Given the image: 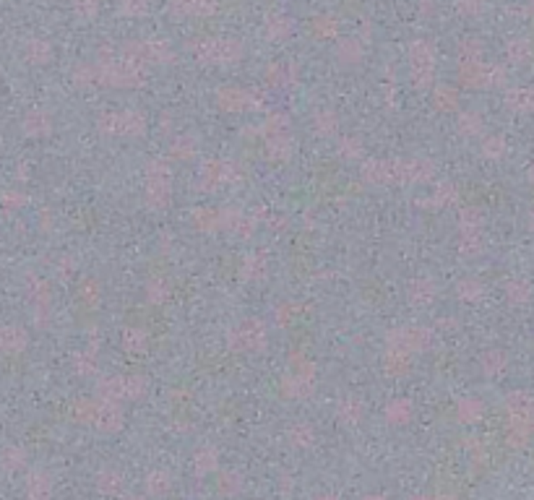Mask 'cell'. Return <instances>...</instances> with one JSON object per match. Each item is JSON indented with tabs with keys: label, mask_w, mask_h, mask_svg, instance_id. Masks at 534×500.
Instances as JSON below:
<instances>
[{
	"label": "cell",
	"mask_w": 534,
	"mask_h": 500,
	"mask_svg": "<svg viewBox=\"0 0 534 500\" xmlns=\"http://www.w3.org/2000/svg\"><path fill=\"white\" fill-rule=\"evenodd\" d=\"M71 79L78 86H97V63H78L71 71Z\"/></svg>",
	"instance_id": "cell-47"
},
{
	"label": "cell",
	"mask_w": 534,
	"mask_h": 500,
	"mask_svg": "<svg viewBox=\"0 0 534 500\" xmlns=\"http://www.w3.org/2000/svg\"><path fill=\"white\" fill-rule=\"evenodd\" d=\"M266 326L263 320L258 318H245L240 320L238 326L230 328L227 334V342L235 352H261L266 346Z\"/></svg>",
	"instance_id": "cell-5"
},
{
	"label": "cell",
	"mask_w": 534,
	"mask_h": 500,
	"mask_svg": "<svg viewBox=\"0 0 534 500\" xmlns=\"http://www.w3.org/2000/svg\"><path fill=\"white\" fill-rule=\"evenodd\" d=\"M268 273V261L261 253H248L240 261V276L245 282H261Z\"/></svg>",
	"instance_id": "cell-14"
},
{
	"label": "cell",
	"mask_w": 534,
	"mask_h": 500,
	"mask_svg": "<svg viewBox=\"0 0 534 500\" xmlns=\"http://www.w3.org/2000/svg\"><path fill=\"white\" fill-rule=\"evenodd\" d=\"M149 391V383L141 375H107L97 383V399L104 401H136L144 399Z\"/></svg>",
	"instance_id": "cell-1"
},
{
	"label": "cell",
	"mask_w": 534,
	"mask_h": 500,
	"mask_svg": "<svg viewBox=\"0 0 534 500\" xmlns=\"http://www.w3.org/2000/svg\"><path fill=\"white\" fill-rule=\"evenodd\" d=\"M29 495L34 498H50L53 495V477L47 472H34L29 474Z\"/></svg>",
	"instance_id": "cell-36"
},
{
	"label": "cell",
	"mask_w": 534,
	"mask_h": 500,
	"mask_svg": "<svg viewBox=\"0 0 534 500\" xmlns=\"http://www.w3.org/2000/svg\"><path fill=\"white\" fill-rule=\"evenodd\" d=\"M433 102L441 112H453L459 107V91L449 83H438V86H433Z\"/></svg>",
	"instance_id": "cell-27"
},
{
	"label": "cell",
	"mask_w": 534,
	"mask_h": 500,
	"mask_svg": "<svg viewBox=\"0 0 534 500\" xmlns=\"http://www.w3.org/2000/svg\"><path fill=\"white\" fill-rule=\"evenodd\" d=\"M144 177H146V188H172V167L165 159H151Z\"/></svg>",
	"instance_id": "cell-11"
},
{
	"label": "cell",
	"mask_w": 534,
	"mask_h": 500,
	"mask_svg": "<svg viewBox=\"0 0 534 500\" xmlns=\"http://www.w3.org/2000/svg\"><path fill=\"white\" fill-rule=\"evenodd\" d=\"M339 154L344 156V159H360V156H362V141H360L357 136H341Z\"/></svg>",
	"instance_id": "cell-54"
},
{
	"label": "cell",
	"mask_w": 534,
	"mask_h": 500,
	"mask_svg": "<svg viewBox=\"0 0 534 500\" xmlns=\"http://www.w3.org/2000/svg\"><path fill=\"white\" fill-rule=\"evenodd\" d=\"M55 271H57V276H60L63 282L74 279V276H76V261H74V258H60V261H57V266H55Z\"/></svg>",
	"instance_id": "cell-62"
},
{
	"label": "cell",
	"mask_w": 534,
	"mask_h": 500,
	"mask_svg": "<svg viewBox=\"0 0 534 500\" xmlns=\"http://www.w3.org/2000/svg\"><path fill=\"white\" fill-rule=\"evenodd\" d=\"M92 425L102 433H118L123 428V410L118 401L97 399V412H94Z\"/></svg>",
	"instance_id": "cell-9"
},
{
	"label": "cell",
	"mask_w": 534,
	"mask_h": 500,
	"mask_svg": "<svg viewBox=\"0 0 534 500\" xmlns=\"http://www.w3.org/2000/svg\"><path fill=\"white\" fill-rule=\"evenodd\" d=\"M456 292H459V297L464 302H477L479 297H482L485 287H482V282H479V279H464V282H459Z\"/></svg>",
	"instance_id": "cell-51"
},
{
	"label": "cell",
	"mask_w": 534,
	"mask_h": 500,
	"mask_svg": "<svg viewBox=\"0 0 534 500\" xmlns=\"http://www.w3.org/2000/svg\"><path fill=\"white\" fill-rule=\"evenodd\" d=\"M24 128H27L29 136H47V133L53 130V118H50L47 112H42V109H34V112L27 115Z\"/></svg>",
	"instance_id": "cell-29"
},
{
	"label": "cell",
	"mask_w": 534,
	"mask_h": 500,
	"mask_svg": "<svg viewBox=\"0 0 534 500\" xmlns=\"http://www.w3.org/2000/svg\"><path fill=\"white\" fill-rule=\"evenodd\" d=\"M506 295L514 305H526L532 300V284H529V279H514V282H508Z\"/></svg>",
	"instance_id": "cell-39"
},
{
	"label": "cell",
	"mask_w": 534,
	"mask_h": 500,
	"mask_svg": "<svg viewBox=\"0 0 534 500\" xmlns=\"http://www.w3.org/2000/svg\"><path fill=\"white\" fill-rule=\"evenodd\" d=\"M506 151H508L506 138L498 136V133H493V136L482 141V154L488 156V159H500V156H506Z\"/></svg>",
	"instance_id": "cell-49"
},
{
	"label": "cell",
	"mask_w": 534,
	"mask_h": 500,
	"mask_svg": "<svg viewBox=\"0 0 534 500\" xmlns=\"http://www.w3.org/2000/svg\"><path fill=\"white\" fill-rule=\"evenodd\" d=\"M8 346L11 349H24L27 346V334L16 328V331H8Z\"/></svg>",
	"instance_id": "cell-64"
},
{
	"label": "cell",
	"mask_w": 534,
	"mask_h": 500,
	"mask_svg": "<svg viewBox=\"0 0 534 500\" xmlns=\"http://www.w3.org/2000/svg\"><path fill=\"white\" fill-rule=\"evenodd\" d=\"M29 55H32V60H34V63H47V60H50V47L47 45H32Z\"/></svg>",
	"instance_id": "cell-63"
},
{
	"label": "cell",
	"mask_w": 534,
	"mask_h": 500,
	"mask_svg": "<svg viewBox=\"0 0 534 500\" xmlns=\"http://www.w3.org/2000/svg\"><path fill=\"white\" fill-rule=\"evenodd\" d=\"M94 412H97V399H78L71 404V417L78 422V425H92Z\"/></svg>",
	"instance_id": "cell-38"
},
{
	"label": "cell",
	"mask_w": 534,
	"mask_h": 500,
	"mask_svg": "<svg viewBox=\"0 0 534 500\" xmlns=\"http://www.w3.org/2000/svg\"><path fill=\"white\" fill-rule=\"evenodd\" d=\"M74 370L76 375H81V378H92L97 370H100V360L94 355L92 349H86V352H76L74 355Z\"/></svg>",
	"instance_id": "cell-33"
},
{
	"label": "cell",
	"mask_w": 534,
	"mask_h": 500,
	"mask_svg": "<svg viewBox=\"0 0 534 500\" xmlns=\"http://www.w3.org/2000/svg\"><path fill=\"white\" fill-rule=\"evenodd\" d=\"M263 79H266L268 86H274V89H287V86H292L297 81V65L295 63H285V60H279V63H271L263 73Z\"/></svg>",
	"instance_id": "cell-10"
},
{
	"label": "cell",
	"mask_w": 534,
	"mask_h": 500,
	"mask_svg": "<svg viewBox=\"0 0 534 500\" xmlns=\"http://www.w3.org/2000/svg\"><path fill=\"white\" fill-rule=\"evenodd\" d=\"M433 344V334L430 328L412 326V328H396L386 337V352H396V355L415 357L425 352L427 346Z\"/></svg>",
	"instance_id": "cell-3"
},
{
	"label": "cell",
	"mask_w": 534,
	"mask_h": 500,
	"mask_svg": "<svg viewBox=\"0 0 534 500\" xmlns=\"http://www.w3.org/2000/svg\"><path fill=\"white\" fill-rule=\"evenodd\" d=\"M456 201H459V188L449 180H441L433 188V196L423 198V206H427V209H441V206H451Z\"/></svg>",
	"instance_id": "cell-12"
},
{
	"label": "cell",
	"mask_w": 534,
	"mask_h": 500,
	"mask_svg": "<svg viewBox=\"0 0 534 500\" xmlns=\"http://www.w3.org/2000/svg\"><path fill=\"white\" fill-rule=\"evenodd\" d=\"M383 370H386L391 378H404V375L412 370V357L386 352V357H383Z\"/></svg>",
	"instance_id": "cell-31"
},
{
	"label": "cell",
	"mask_w": 534,
	"mask_h": 500,
	"mask_svg": "<svg viewBox=\"0 0 534 500\" xmlns=\"http://www.w3.org/2000/svg\"><path fill=\"white\" fill-rule=\"evenodd\" d=\"M435 164L430 159H409V182H430Z\"/></svg>",
	"instance_id": "cell-40"
},
{
	"label": "cell",
	"mask_w": 534,
	"mask_h": 500,
	"mask_svg": "<svg viewBox=\"0 0 534 500\" xmlns=\"http://www.w3.org/2000/svg\"><path fill=\"white\" fill-rule=\"evenodd\" d=\"M258 222L250 211L235 209V206H227V209H219V229H224L227 235L238 237V240H248V237L256 235Z\"/></svg>",
	"instance_id": "cell-7"
},
{
	"label": "cell",
	"mask_w": 534,
	"mask_h": 500,
	"mask_svg": "<svg viewBox=\"0 0 534 500\" xmlns=\"http://www.w3.org/2000/svg\"><path fill=\"white\" fill-rule=\"evenodd\" d=\"M336 126H339V120H336V115H334V109H326V107L315 109L313 128L318 136H331L334 130H336Z\"/></svg>",
	"instance_id": "cell-37"
},
{
	"label": "cell",
	"mask_w": 534,
	"mask_h": 500,
	"mask_svg": "<svg viewBox=\"0 0 534 500\" xmlns=\"http://www.w3.org/2000/svg\"><path fill=\"white\" fill-rule=\"evenodd\" d=\"M282 133H289V115L285 112H271L263 118V123L258 126V136L271 138V136H282Z\"/></svg>",
	"instance_id": "cell-25"
},
{
	"label": "cell",
	"mask_w": 534,
	"mask_h": 500,
	"mask_svg": "<svg viewBox=\"0 0 534 500\" xmlns=\"http://www.w3.org/2000/svg\"><path fill=\"white\" fill-rule=\"evenodd\" d=\"M479 58H482V47H479L477 42L467 39V42L461 45V63H479Z\"/></svg>",
	"instance_id": "cell-60"
},
{
	"label": "cell",
	"mask_w": 534,
	"mask_h": 500,
	"mask_svg": "<svg viewBox=\"0 0 534 500\" xmlns=\"http://www.w3.org/2000/svg\"><path fill=\"white\" fill-rule=\"evenodd\" d=\"M506 370V355L503 352H498V349H490L482 355V373L488 375V378H500Z\"/></svg>",
	"instance_id": "cell-35"
},
{
	"label": "cell",
	"mask_w": 534,
	"mask_h": 500,
	"mask_svg": "<svg viewBox=\"0 0 534 500\" xmlns=\"http://www.w3.org/2000/svg\"><path fill=\"white\" fill-rule=\"evenodd\" d=\"M193 53L198 60L209 65H235L242 58V47L235 42H212V39H203L201 45L193 47Z\"/></svg>",
	"instance_id": "cell-6"
},
{
	"label": "cell",
	"mask_w": 534,
	"mask_h": 500,
	"mask_svg": "<svg viewBox=\"0 0 534 500\" xmlns=\"http://www.w3.org/2000/svg\"><path fill=\"white\" fill-rule=\"evenodd\" d=\"M315 440V433L310 425H305V422H297L289 428V443L295 448H310Z\"/></svg>",
	"instance_id": "cell-43"
},
{
	"label": "cell",
	"mask_w": 534,
	"mask_h": 500,
	"mask_svg": "<svg viewBox=\"0 0 534 500\" xmlns=\"http://www.w3.org/2000/svg\"><path fill=\"white\" fill-rule=\"evenodd\" d=\"M242 180V167L227 159H209L198 173V185L203 191H217L224 185H238Z\"/></svg>",
	"instance_id": "cell-4"
},
{
	"label": "cell",
	"mask_w": 534,
	"mask_h": 500,
	"mask_svg": "<svg viewBox=\"0 0 534 500\" xmlns=\"http://www.w3.org/2000/svg\"><path fill=\"white\" fill-rule=\"evenodd\" d=\"M29 297L37 305H50V284L42 279H29Z\"/></svg>",
	"instance_id": "cell-56"
},
{
	"label": "cell",
	"mask_w": 534,
	"mask_h": 500,
	"mask_svg": "<svg viewBox=\"0 0 534 500\" xmlns=\"http://www.w3.org/2000/svg\"><path fill=\"white\" fill-rule=\"evenodd\" d=\"M146 133V115L139 109H123L120 112V136H144Z\"/></svg>",
	"instance_id": "cell-15"
},
{
	"label": "cell",
	"mask_w": 534,
	"mask_h": 500,
	"mask_svg": "<svg viewBox=\"0 0 534 500\" xmlns=\"http://www.w3.org/2000/svg\"><path fill=\"white\" fill-rule=\"evenodd\" d=\"M362 412H365L362 401L355 399V396H344L339 401V407H336V417H339L341 425L352 428V425H357L360 419H362Z\"/></svg>",
	"instance_id": "cell-21"
},
{
	"label": "cell",
	"mask_w": 534,
	"mask_h": 500,
	"mask_svg": "<svg viewBox=\"0 0 534 500\" xmlns=\"http://www.w3.org/2000/svg\"><path fill=\"white\" fill-rule=\"evenodd\" d=\"M167 297H170V287H167L165 279H151V282L146 284V300L149 302L159 305V302H165Z\"/></svg>",
	"instance_id": "cell-55"
},
{
	"label": "cell",
	"mask_w": 534,
	"mask_h": 500,
	"mask_svg": "<svg viewBox=\"0 0 534 500\" xmlns=\"http://www.w3.org/2000/svg\"><path fill=\"white\" fill-rule=\"evenodd\" d=\"M97 128H100L104 136H120V112H104V115L97 120Z\"/></svg>",
	"instance_id": "cell-57"
},
{
	"label": "cell",
	"mask_w": 534,
	"mask_h": 500,
	"mask_svg": "<svg viewBox=\"0 0 534 500\" xmlns=\"http://www.w3.org/2000/svg\"><path fill=\"white\" fill-rule=\"evenodd\" d=\"M508 81V68L503 63H482V83L485 86H503Z\"/></svg>",
	"instance_id": "cell-42"
},
{
	"label": "cell",
	"mask_w": 534,
	"mask_h": 500,
	"mask_svg": "<svg viewBox=\"0 0 534 500\" xmlns=\"http://www.w3.org/2000/svg\"><path fill=\"white\" fill-rule=\"evenodd\" d=\"M279 388H282V393H285L287 399H310V393L315 391V381H305V378L285 373Z\"/></svg>",
	"instance_id": "cell-13"
},
{
	"label": "cell",
	"mask_w": 534,
	"mask_h": 500,
	"mask_svg": "<svg viewBox=\"0 0 534 500\" xmlns=\"http://www.w3.org/2000/svg\"><path fill=\"white\" fill-rule=\"evenodd\" d=\"M78 295H81V300L86 302L89 308H94V305L100 302V284L94 282V279H86V282L81 284V292H78Z\"/></svg>",
	"instance_id": "cell-59"
},
{
	"label": "cell",
	"mask_w": 534,
	"mask_h": 500,
	"mask_svg": "<svg viewBox=\"0 0 534 500\" xmlns=\"http://www.w3.org/2000/svg\"><path fill=\"white\" fill-rule=\"evenodd\" d=\"M120 342H123V349L130 352V355H144L149 346L146 331H141V328H125Z\"/></svg>",
	"instance_id": "cell-28"
},
{
	"label": "cell",
	"mask_w": 534,
	"mask_h": 500,
	"mask_svg": "<svg viewBox=\"0 0 534 500\" xmlns=\"http://www.w3.org/2000/svg\"><path fill=\"white\" fill-rule=\"evenodd\" d=\"M435 295H438V287L427 276H420V279L409 284V300L415 302V305H430L435 300Z\"/></svg>",
	"instance_id": "cell-20"
},
{
	"label": "cell",
	"mask_w": 534,
	"mask_h": 500,
	"mask_svg": "<svg viewBox=\"0 0 534 500\" xmlns=\"http://www.w3.org/2000/svg\"><path fill=\"white\" fill-rule=\"evenodd\" d=\"M508 60L514 65H526V60H529V45L526 42H514V45H508Z\"/></svg>",
	"instance_id": "cell-58"
},
{
	"label": "cell",
	"mask_w": 534,
	"mask_h": 500,
	"mask_svg": "<svg viewBox=\"0 0 534 500\" xmlns=\"http://www.w3.org/2000/svg\"><path fill=\"white\" fill-rule=\"evenodd\" d=\"M217 466H219V454H217V448L203 446L193 454V472L198 474V477H206V474L217 472Z\"/></svg>",
	"instance_id": "cell-24"
},
{
	"label": "cell",
	"mask_w": 534,
	"mask_h": 500,
	"mask_svg": "<svg viewBox=\"0 0 534 500\" xmlns=\"http://www.w3.org/2000/svg\"><path fill=\"white\" fill-rule=\"evenodd\" d=\"M297 305L295 302H282V305H277V310H274V320H277V326H292L297 320Z\"/></svg>",
	"instance_id": "cell-53"
},
{
	"label": "cell",
	"mask_w": 534,
	"mask_h": 500,
	"mask_svg": "<svg viewBox=\"0 0 534 500\" xmlns=\"http://www.w3.org/2000/svg\"><path fill=\"white\" fill-rule=\"evenodd\" d=\"M170 490H172V480H170V474L167 472L154 469V472L146 474V492L149 495H154V498H165Z\"/></svg>",
	"instance_id": "cell-32"
},
{
	"label": "cell",
	"mask_w": 534,
	"mask_h": 500,
	"mask_svg": "<svg viewBox=\"0 0 534 500\" xmlns=\"http://www.w3.org/2000/svg\"><path fill=\"white\" fill-rule=\"evenodd\" d=\"M97 490L102 495H118L123 492V477L115 469H104V472L97 474Z\"/></svg>",
	"instance_id": "cell-34"
},
{
	"label": "cell",
	"mask_w": 534,
	"mask_h": 500,
	"mask_svg": "<svg viewBox=\"0 0 534 500\" xmlns=\"http://www.w3.org/2000/svg\"><path fill=\"white\" fill-rule=\"evenodd\" d=\"M409 81H412V86H415V89H420V91L433 89V86H435L433 68H412V71H409Z\"/></svg>",
	"instance_id": "cell-52"
},
{
	"label": "cell",
	"mask_w": 534,
	"mask_h": 500,
	"mask_svg": "<svg viewBox=\"0 0 534 500\" xmlns=\"http://www.w3.org/2000/svg\"><path fill=\"white\" fill-rule=\"evenodd\" d=\"M506 104L508 109H514V112L529 115L534 107V91L529 89V86H514V89L506 91Z\"/></svg>",
	"instance_id": "cell-19"
},
{
	"label": "cell",
	"mask_w": 534,
	"mask_h": 500,
	"mask_svg": "<svg viewBox=\"0 0 534 500\" xmlns=\"http://www.w3.org/2000/svg\"><path fill=\"white\" fill-rule=\"evenodd\" d=\"M456 417H459L464 425L479 422V419L485 417V404H482L477 396H464V399L456 404Z\"/></svg>",
	"instance_id": "cell-23"
},
{
	"label": "cell",
	"mask_w": 534,
	"mask_h": 500,
	"mask_svg": "<svg viewBox=\"0 0 534 500\" xmlns=\"http://www.w3.org/2000/svg\"><path fill=\"white\" fill-rule=\"evenodd\" d=\"M360 177L370 185H388V162L386 159H368L360 167Z\"/></svg>",
	"instance_id": "cell-22"
},
{
	"label": "cell",
	"mask_w": 534,
	"mask_h": 500,
	"mask_svg": "<svg viewBox=\"0 0 534 500\" xmlns=\"http://www.w3.org/2000/svg\"><path fill=\"white\" fill-rule=\"evenodd\" d=\"M409 60H412V68H433L435 65V50L425 42H417L412 50H409Z\"/></svg>",
	"instance_id": "cell-41"
},
{
	"label": "cell",
	"mask_w": 534,
	"mask_h": 500,
	"mask_svg": "<svg viewBox=\"0 0 534 500\" xmlns=\"http://www.w3.org/2000/svg\"><path fill=\"white\" fill-rule=\"evenodd\" d=\"M482 214L474 206H467V209L459 211V229L461 232H482Z\"/></svg>",
	"instance_id": "cell-44"
},
{
	"label": "cell",
	"mask_w": 534,
	"mask_h": 500,
	"mask_svg": "<svg viewBox=\"0 0 534 500\" xmlns=\"http://www.w3.org/2000/svg\"><path fill=\"white\" fill-rule=\"evenodd\" d=\"M386 419L391 425H406L409 419L415 417V407H412V401L404 399V396H396L386 404V410H383Z\"/></svg>",
	"instance_id": "cell-17"
},
{
	"label": "cell",
	"mask_w": 534,
	"mask_h": 500,
	"mask_svg": "<svg viewBox=\"0 0 534 500\" xmlns=\"http://www.w3.org/2000/svg\"><path fill=\"white\" fill-rule=\"evenodd\" d=\"M242 490V477L238 472H221L217 477V492L221 495H238Z\"/></svg>",
	"instance_id": "cell-46"
},
{
	"label": "cell",
	"mask_w": 534,
	"mask_h": 500,
	"mask_svg": "<svg viewBox=\"0 0 534 500\" xmlns=\"http://www.w3.org/2000/svg\"><path fill=\"white\" fill-rule=\"evenodd\" d=\"M191 222H193V227L198 229V232H206V235L219 232V209H214V206H198V209H193V214H191Z\"/></svg>",
	"instance_id": "cell-18"
},
{
	"label": "cell",
	"mask_w": 534,
	"mask_h": 500,
	"mask_svg": "<svg viewBox=\"0 0 534 500\" xmlns=\"http://www.w3.org/2000/svg\"><path fill=\"white\" fill-rule=\"evenodd\" d=\"M485 248V237L482 232H461L459 237V250L464 255H479Z\"/></svg>",
	"instance_id": "cell-45"
},
{
	"label": "cell",
	"mask_w": 534,
	"mask_h": 500,
	"mask_svg": "<svg viewBox=\"0 0 534 500\" xmlns=\"http://www.w3.org/2000/svg\"><path fill=\"white\" fill-rule=\"evenodd\" d=\"M339 58L344 60L347 65H355L362 58V50H360L357 45H352V42H347V45H341L339 47Z\"/></svg>",
	"instance_id": "cell-61"
},
{
	"label": "cell",
	"mask_w": 534,
	"mask_h": 500,
	"mask_svg": "<svg viewBox=\"0 0 534 500\" xmlns=\"http://www.w3.org/2000/svg\"><path fill=\"white\" fill-rule=\"evenodd\" d=\"M263 149H266L268 159H274V162H287V159L292 156V151H295V141H292L289 133H282V136L266 138Z\"/></svg>",
	"instance_id": "cell-16"
},
{
	"label": "cell",
	"mask_w": 534,
	"mask_h": 500,
	"mask_svg": "<svg viewBox=\"0 0 534 500\" xmlns=\"http://www.w3.org/2000/svg\"><path fill=\"white\" fill-rule=\"evenodd\" d=\"M534 401L529 391H511L506 399L508 425H532Z\"/></svg>",
	"instance_id": "cell-8"
},
{
	"label": "cell",
	"mask_w": 534,
	"mask_h": 500,
	"mask_svg": "<svg viewBox=\"0 0 534 500\" xmlns=\"http://www.w3.org/2000/svg\"><path fill=\"white\" fill-rule=\"evenodd\" d=\"M482 118H479V112H474V109H467V112H461L459 115V130L464 133V136H477V133H482Z\"/></svg>",
	"instance_id": "cell-48"
},
{
	"label": "cell",
	"mask_w": 534,
	"mask_h": 500,
	"mask_svg": "<svg viewBox=\"0 0 534 500\" xmlns=\"http://www.w3.org/2000/svg\"><path fill=\"white\" fill-rule=\"evenodd\" d=\"M287 373L289 375H297V378H305V381H315V363L310 357L305 355H292L289 357V363H287Z\"/></svg>",
	"instance_id": "cell-30"
},
{
	"label": "cell",
	"mask_w": 534,
	"mask_h": 500,
	"mask_svg": "<svg viewBox=\"0 0 534 500\" xmlns=\"http://www.w3.org/2000/svg\"><path fill=\"white\" fill-rule=\"evenodd\" d=\"M266 94L261 89H242V86H224L217 91V104L224 112H263Z\"/></svg>",
	"instance_id": "cell-2"
},
{
	"label": "cell",
	"mask_w": 534,
	"mask_h": 500,
	"mask_svg": "<svg viewBox=\"0 0 534 500\" xmlns=\"http://www.w3.org/2000/svg\"><path fill=\"white\" fill-rule=\"evenodd\" d=\"M196 151H198V141L196 136L191 133H180V136L172 138V146H170V154L180 159V162H188V159H193Z\"/></svg>",
	"instance_id": "cell-26"
},
{
	"label": "cell",
	"mask_w": 534,
	"mask_h": 500,
	"mask_svg": "<svg viewBox=\"0 0 534 500\" xmlns=\"http://www.w3.org/2000/svg\"><path fill=\"white\" fill-rule=\"evenodd\" d=\"M532 438V425H508V446L526 448Z\"/></svg>",
	"instance_id": "cell-50"
}]
</instances>
